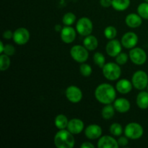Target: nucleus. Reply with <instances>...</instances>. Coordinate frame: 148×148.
I'll list each match as a JSON object with an SVG mask.
<instances>
[{
    "mask_svg": "<svg viewBox=\"0 0 148 148\" xmlns=\"http://www.w3.org/2000/svg\"><path fill=\"white\" fill-rule=\"evenodd\" d=\"M67 130L73 134H78L84 130V123L79 119H72L69 121Z\"/></svg>",
    "mask_w": 148,
    "mask_h": 148,
    "instance_id": "16",
    "label": "nucleus"
},
{
    "mask_svg": "<svg viewBox=\"0 0 148 148\" xmlns=\"http://www.w3.org/2000/svg\"><path fill=\"white\" fill-rule=\"evenodd\" d=\"M138 36L133 32H128L123 36L121 38V44L126 49H132L136 46L138 43Z\"/></svg>",
    "mask_w": 148,
    "mask_h": 148,
    "instance_id": "11",
    "label": "nucleus"
},
{
    "mask_svg": "<svg viewBox=\"0 0 148 148\" xmlns=\"http://www.w3.org/2000/svg\"><path fill=\"white\" fill-rule=\"evenodd\" d=\"M62 28H63V27H61V25H56V31H62Z\"/></svg>",
    "mask_w": 148,
    "mask_h": 148,
    "instance_id": "39",
    "label": "nucleus"
},
{
    "mask_svg": "<svg viewBox=\"0 0 148 148\" xmlns=\"http://www.w3.org/2000/svg\"><path fill=\"white\" fill-rule=\"evenodd\" d=\"M66 97L68 101L72 103H77L80 102L82 98V92L78 87L71 85L66 90Z\"/></svg>",
    "mask_w": 148,
    "mask_h": 148,
    "instance_id": "10",
    "label": "nucleus"
},
{
    "mask_svg": "<svg viewBox=\"0 0 148 148\" xmlns=\"http://www.w3.org/2000/svg\"><path fill=\"white\" fill-rule=\"evenodd\" d=\"M133 86L137 90H143L145 89L148 85V75L143 70H138L134 72L132 79Z\"/></svg>",
    "mask_w": 148,
    "mask_h": 148,
    "instance_id": "6",
    "label": "nucleus"
},
{
    "mask_svg": "<svg viewBox=\"0 0 148 148\" xmlns=\"http://www.w3.org/2000/svg\"><path fill=\"white\" fill-rule=\"evenodd\" d=\"M13 33H12L10 30H5L4 32V33H3V38L5 39H7V40H10L12 38H13Z\"/></svg>",
    "mask_w": 148,
    "mask_h": 148,
    "instance_id": "36",
    "label": "nucleus"
},
{
    "mask_svg": "<svg viewBox=\"0 0 148 148\" xmlns=\"http://www.w3.org/2000/svg\"><path fill=\"white\" fill-rule=\"evenodd\" d=\"M130 59L137 65H142L147 60V53L141 48H133L130 51Z\"/></svg>",
    "mask_w": 148,
    "mask_h": 148,
    "instance_id": "8",
    "label": "nucleus"
},
{
    "mask_svg": "<svg viewBox=\"0 0 148 148\" xmlns=\"http://www.w3.org/2000/svg\"><path fill=\"white\" fill-rule=\"evenodd\" d=\"M54 144L58 148H72L75 144L73 134L68 130H60L55 135Z\"/></svg>",
    "mask_w": 148,
    "mask_h": 148,
    "instance_id": "2",
    "label": "nucleus"
},
{
    "mask_svg": "<svg viewBox=\"0 0 148 148\" xmlns=\"http://www.w3.org/2000/svg\"><path fill=\"white\" fill-rule=\"evenodd\" d=\"M128 137H120L119 138V140H117L118 141V144L119 146H121V147H124V146H127L129 143Z\"/></svg>",
    "mask_w": 148,
    "mask_h": 148,
    "instance_id": "34",
    "label": "nucleus"
},
{
    "mask_svg": "<svg viewBox=\"0 0 148 148\" xmlns=\"http://www.w3.org/2000/svg\"><path fill=\"white\" fill-rule=\"evenodd\" d=\"M133 84L127 79H121L117 82L116 88L119 92L121 94H127L132 90Z\"/></svg>",
    "mask_w": 148,
    "mask_h": 148,
    "instance_id": "19",
    "label": "nucleus"
},
{
    "mask_svg": "<svg viewBox=\"0 0 148 148\" xmlns=\"http://www.w3.org/2000/svg\"><path fill=\"white\" fill-rule=\"evenodd\" d=\"M121 45H122L121 43H120L118 40L116 39L110 40V41L107 43L106 48L107 54L111 57H116L121 52Z\"/></svg>",
    "mask_w": 148,
    "mask_h": 148,
    "instance_id": "12",
    "label": "nucleus"
},
{
    "mask_svg": "<svg viewBox=\"0 0 148 148\" xmlns=\"http://www.w3.org/2000/svg\"><path fill=\"white\" fill-rule=\"evenodd\" d=\"M143 127L140 124L132 122L127 124L124 129V134L126 137L131 140H138L143 135Z\"/></svg>",
    "mask_w": 148,
    "mask_h": 148,
    "instance_id": "4",
    "label": "nucleus"
},
{
    "mask_svg": "<svg viewBox=\"0 0 148 148\" xmlns=\"http://www.w3.org/2000/svg\"><path fill=\"white\" fill-rule=\"evenodd\" d=\"M80 147L82 148H94L95 146L94 145H92L91 143H89V142H85V143H82L80 145Z\"/></svg>",
    "mask_w": 148,
    "mask_h": 148,
    "instance_id": "37",
    "label": "nucleus"
},
{
    "mask_svg": "<svg viewBox=\"0 0 148 148\" xmlns=\"http://www.w3.org/2000/svg\"><path fill=\"white\" fill-rule=\"evenodd\" d=\"M85 134L90 140H96L102 135V129L98 124H90L85 129Z\"/></svg>",
    "mask_w": 148,
    "mask_h": 148,
    "instance_id": "13",
    "label": "nucleus"
},
{
    "mask_svg": "<svg viewBox=\"0 0 148 148\" xmlns=\"http://www.w3.org/2000/svg\"><path fill=\"white\" fill-rule=\"evenodd\" d=\"M30 33L25 27H20L15 30L13 33V40L17 45H25L30 40Z\"/></svg>",
    "mask_w": 148,
    "mask_h": 148,
    "instance_id": "9",
    "label": "nucleus"
},
{
    "mask_svg": "<svg viewBox=\"0 0 148 148\" xmlns=\"http://www.w3.org/2000/svg\"><path fill=\"white\" fill-rule=\"evenodd\" d=\"M119 147L118 141L114 137L105 135L99 138L98 143V148H118Z\"/></svg>",
    "mask_w": 148,
    "mask_h": 148,
    "instance_id": "15",
    "label": "nucleus"
},
{
    "mask_svg": "<svg viewBox=\"0 0 148 148\" xmlns=\"http://www.w3.org/2000/svg\"><path fill=\"white\" fill-rule=\"evenodd\" d=\"M70 54L72 59L79 63H84L89 57L88 50L85 46L75 45L72 46L70 50Z\"/></svg>",
    "mask_w": 148,
    "mask_h": 148,
    "instance_id": "5",
    "label": "nucleus"
},
{
    "mask_svg": "<svg viewBox=\"0 0 148 148\" xmlns=\"http://www.w3.org/2000/svg\"><path fill=\"white\" fill-rule=\"evenodd\" d=\"M125 23L130 27L136 28L141 25L143 20H142V17L139 14L131 13L126 17Z\"/></svg>",
    "mask_w": 148,
    "mask_h": 148,
    "instance_id": "18",
    "label": "nucleus"
},
{
    "mask_svg": "<svg viewBox=\"0 0 148 148\" xmlns=\"http://www.w3.org/2000/svg\"><path fill=\"white\" fill-rule=\"evenodd\" d=\"M95 97L98 102L107 105L114 102L116 97V92L115 88L111 85L108 83H102L95 89Z\"/></svg>",
    "mask_w": 148,
    "mask_h": 148,
    "instance_id": "1",
    "label": "nucleus"
},
{
    "mask_svg": "<svg viewBox=\"0 0 148 148\" xmlns=\"http://www.w3.org/2000/svg\"><path fill=\"white\" fill-rule=\"evenodd\" d=\"M103 69V75L110 81H114L118 79L121 75V67L118 64L109 62L106 64Z\"/></svg>",
    "mask_w": 148,
    "mask_h": 148,
    "instance_id": "3",
    "label": "nucleus"
},
{
    "mask_svg": "<svg viewBox=\"0 0 148 148\" xmlns=\"http://www.w3.org/2000/svg\"><path fill=\"white\" fill-rule=\"evenodd\" d=\"M110 132L112 135L116 136V137H119L121 135L123 132V128L122 126L119 123H114L111 125L109 128Z\"/></svg>",
    "mask_w": 148,
    "mask_h": 148,
    "instance_id": "27",
    "label": "nucleus"
},
{
    "mask_svg": "<svg viewBox=\"0 0 148 148\" xmlns=\"http://www.w3.org/2000/svg\"><path fill=\"white\" fill-rule=\"evenodd\" d=\"M147 91H148V85H147Z\"/></svg>",
    "mask_w": 148,
    "mask_h": 148,
    "instance_id": "40",
    "label": "nucleus"
},
{
    "mask_svg": "<svg viewBox=\"0 0 148 148\" xmlns=\"http://www.w3.org/2000/svg\"><path fill=\"white\" fill-rule=\"evenodd\" d=\"M55 126L59 130H64V129L67 128L68 123V119L66 118V116L63 115V114H59L55 118Z\"/></svg>",
    "mask_w": 148,
    "mask_h": 148,
    "instance_id": "23",
    "label": "nucleus"
},
{
    "mask_svg": "<svg viewBox=\"0 0 148 148\" xmlns=\"http://www.w3.org/2000/svg\"><path fill=\"white\" fill-rule=\"evenodd\" d=\"M92 29H93V25L92 21L88 17H82L77 22V32L81 36H89L92 32Z\"/></svg>",
    "mask_w": 148,
    "mask_h": 148,
    "instance_id": "7",
    "label": "nucleus"
},
{
    "mask_svg": "<svg viewBox=\"0 0 148 148\" xmlns=\"http://www.w3.org/2000/svg\"><path fill=\"white\" fill-rule=\"evenodd\" d=\"M76 20V16L72 12H67L64 15L62 18V22L66 26H70L74 24Z\"/></svg>",
    "mask_w": 148,
    "mask_h": 148,
    "instance_id": "29",
    "label": "nucleus"
},
{
    "mask_svg": "<svg viewBox=\"0 0 148 148\" xmlns=\"http://www.w3.org/2000/svg\"><path fill=\"white\" fill-rule=\"evenodd\" d=\"M15 53V48L11 44H7L5 45V47H4V53L10 56H12Z\"/></svg>",
    "mask_w": 148,
    "mask_h": 148,
    "instance_id": "33",
    "label": "nucleus"
},
{
    "mask_svg": "<svg viewBox=\"0 0 148 148\" xmlns=\"http://www.w3.org/2000/svg\"><path fill=\"white\" fill-rule=\"evenodd\" d=\"M100 3L102 7L106 8L112 6V0H100Z\"/></svg>",
    "mask_w": 148,
    "mask_h": 148,
    "instance_id": "35",
    "label": "nucleus"
},
{
    "mask_svg": "<svg viewBox=\"0 0 148 148\" xmlns=\"http://www.w3.org/2000/svg\"><path fill=\"white\" fill-rule=\"evenodd\" d=\"M137 105L141 109H147L148 108V91H142L137 95Z\"/></svg>",
    "mask_w": 148,
    "mask_h": 148,
    "instance_id": "21",
    "label": "nucleus"
},
{
    "mask_svg": "<svg viewBox=\"0 0 148 148\" xmlns=\"http://www.w3.org/2000/svg\"><path fill=\"white\" fill-rule=\"evenodd\" d=\"M79 72H80L81 75H83L84 77H89L92 74V69L90 65L84 62V63H82V64L79 66Z\"/></svg>",
    "mask_w": 148,
    "mask_h": 148,
    "instance_id": "31",
    "label": "nucleus"
},
{
    "mask_svg": "<svg viewBox=\"0 0 148 148\" xmlns=\"http://www.w3.org/2000/svg\"><path fill=\"white\" fill-rule=\"evenodd\" d=\"M94 62L99 67L103 68L106 64V58L104 55L101 52H96L93 56Z\"/></svg>",
    "mask_w": 148,
    "mask_h": 148,
    "instance_id": "28",
    "label": "nucleus"
},
{
    "mask_svg": "<svg viewBox=\"0 0 148 148\" xmlns=\"http://www.w3.org/2000/svg\"><path fill=\"white\" fill-rule=\"evenodd\" d=\"M4 47H5V46H4V43H3V42L2 41L0 42V53H4Z\"/></svg>",
    "mask_w": 148,
    "mask_h": 148,
    "instance_id": "38",
    "label": "nucleus"
},
{
    "mask_svg": "<svg viewBox=\"0 0 148 148\" xmlns=\"http://www.w3.org/2000/svg\"><path fill=\"white\" fill-rule=\"evenodd\" d=\"M104 35L106 38L109 40H112L116 38L117 35V30L114 26H108L104 30Z\"/></svg>",
    "mask_w": 148,
    "mask_h": 148,
    "instance_id": "30",
    "label": "nucleus"
},
{
    "mask_svg": "<svg viewBox=\"0 0 148 148\" xmlns=\"http://www.w3.org/2000/svg\"><path fill=\"white\" fill-rule=\"evenodd\" d=\"M114 106L116 111L123 114V113H127V111H130L131 104L130 101L126 98H120L114 101Z\"/></svg>",
    "mask_w": 148,
    "mask_h": 148,
    "instance_id": "17",
    "label": "nucleus"
},
{
    "mask_svg": "<svg viewBox=\"0 0 148 148\" xmlns=\"http://www.w3.org/2000/svg\"><path fill=\"white\" fill-rule=\"evenodd\" d=\"M145 1H147V2H148V0H145Z\"/></svg>",
    "mask_w": 148,
    "mask_h": 148,
    "instance_id": "41",
    "label": "nucleus"
},
{
    "mask_svg": "<svg viewBox=\"0 0 148 148\" xmlns=\"http://www.w3.org/2000/svg\"><path fill=\"white\" fill-rule=\"evenodd\" d=\"M61 38L65 43H71L76 38V31L70 26H65L61 31Z\"/></svg>",
    "mask_w": 148,
    "mask_h": 148,
    "instance_id": "14",
    "label": "nucleus"
},
{
    "mask_svg": "<svg viewBox=\"0 0 148 148\" xmlns=\"http://www.w3.org/2000/svg\"><path fill=\"white\" fill-rule=\"evenodd\" d=\"M137 12L142 18L148 20V2L141 3L137 7Z\"/></svg>",
    "mask_w": 148,
    "mask_h": 148,
    "instance_id": "26",
    "label": "nucleus"
},
{
    "mask_svg": "<svg viewBox=\"0 0 148 148\" xmlns=\"http://www.w3.org/2000/svg\"><path fill=\"white\" fill-rule=\"evenodd\" d=\"M128 61V55L126 53H120L119 54L116 56V62L118 64L124 65Z\"/></svg>",
    "mask_w": 148,
    "mask_h": 148,
    "instance_id": "32",
    "label": "nucleus"
},
{
    "mask_svg": "<svg viewBox=\"0 0 148 148\" xmlns=\"http://www.w3.org/2000/svg\"><path fill=\"white\" fill-rule=\"evenodd\" d=\"M115 108L114 106H111V104H107L104 108H103L101 111V115L104 119H111L115 114Z\"/></svg>",
    "mask_w": 148,
    "mask_h": 148,
    "instance_id": "24",
    "label": "nucleus"
},
{
    "mask_svg": "<svg viewBox=\"0 0 148 148\" xmlns=\"http://www.w3.org/2000/svg\"><path fill=\"white\" fill-rule=\"evenodd\" d=\"M10 59L8 55L2 54L1 53V56H0V70L1 71H5L7 69H9L10 66Z\"/></svg>",
    "mask_w": 148,
    "mask_h": 148,
    "instance_id": "25",
    "label": "nucleus"
},
{
    "mask_svg": "<svg viewBox=\"0 0 148 148\" xmlns=\"http://www.w3.org/2000/svg\"><path fill=\"white\" fill-rule=\"evenodd\" d=\"M130 5V0H112V7L116 11H124Z\"/></svg>",
    "mask_w": 148,
    "mask_h": 148,
    "instance_id": "22",
    "label": "nucleus"
},
{
    "mask_svg": "<svg viewBox=\"0 0 148 148\" xmlns=\"http://www.w3.org/2000/svg\"><path fill=\"white\" fill-rule=\"evenodd\" d=\"M83 44L88 51H94L98 48V40L95 36L89 35L85 38L83 40Z\"/></svg>",
    "mask_w": 148,
    "mask_h": 148,
    "instance_id": "20",
    "label": "nucleus"
}]
</instances>
